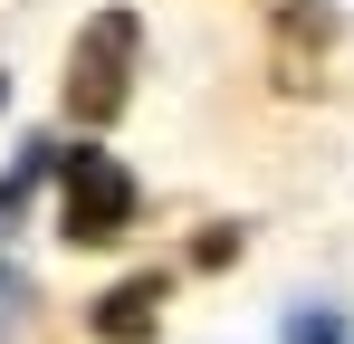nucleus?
<instances>
[{"label":"nucleus","instance_id":"1","mask_svg":"<svg viewBox=\"0 0 354 344\" xmlns=\"http://www.w3.org/2000/svg\"><path fill=\"white\" fill-rule=\"evenodd\" d=\"M134 48H144V19L134 10H96L67 48V115L77 124H115L134 96Z\"/></svg>","mask_w":354,"mask_h":344},{"label":"nucleus","instance_id":"2","mask_svg":"<svg viewBox=\"0 0 354 344\" xmlns=\"http://www.w3.org/2000/svg\"><path fill=\"white\" fill-rule=\"evenodd\" d=\"M58 220L77 249H106V239H124V220H134V172L115 163V153H58Z\"/></svg>","mask_w":354,"mask_h":344},{"label":"nucleus","instance_id":"3","mask_svg":"<svg viewBox=\"0 0 354 344\" xmlns=\"http://www.w3.org/2000/svg\"><path fill=\"white\" fill-rule=\"evenodd\" d=\"M153 316H163V278H124V287L96 296V316H86V325H96L106 344H144V335H153Z\"/></svg>","mask_w":354,"mask_h":344},{"label":"nucleus","instance_id":"4","mask_svg":"<svg viewBox=\"0 0 354 344\" xmlns=\"http://www.w3.org/2000/svg\"><path fill=\"white\" fill-rule=\"evenodd\" d=\"M288 344H345V325H335L326 306H306V316H297V325H288Z\"/></svg>","mask_w":354,"mask_h":344}]
</instances>
